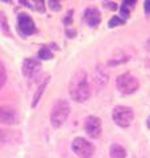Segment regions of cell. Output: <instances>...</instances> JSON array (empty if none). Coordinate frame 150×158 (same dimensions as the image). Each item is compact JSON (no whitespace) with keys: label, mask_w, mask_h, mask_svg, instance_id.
<instances>
[{"label":"cell","mask_w":150,"mask_h":158,"mask_svg":"<svg viewBox=\"0 0 150 158\" xmlns=\"http://www.w3.org/2000/svg\"><path fill=\"white\" fill-rule=\"evenodd\" d=\"M49 7L50 9H53V11H61V4L58 2H54V0H49Z\"/></svg>","instance_id":"20"},{"label":"cell","mask_w":150,"mask_h":158,"mask_svg":"<svg viewBox=\"0 0 150 158\" xmlns=\"http://www.w3.org/2000/svg\"><path fill=\"white\" fill-rule=\"evenodd\" d=\"M70 115V104L65 99H59L54 103L52 108V113H50V123L54 128H59L63 125V123L67 120Z\"/></svg>","instance_id":"2"},{"label":"cell","mask_w":150,"mask_h":158,"mask_svg":"<svg viewBox=\"0 0 150 158\" xmlns=\"http://www.w3.org/2000/svg\"><path fill=\"white\" fill-rule=\"evenodd\" d=\"M129 15H131V8H128L127 6L121 4V8H120V16H121V19L127 20L129 17Z\"/></svg>","instance_id":"19"},{"label":"cell","mask_w":150,"mask_h":158,"mask_svg":"<svg viewBox=\"0 0 150 158\" xmlns=\"http://www.w3.org/2000/svg\"><path fill=\"white\" fill-rule=\"evenodd\" d=\"M17 123V115L9 107H0V124L12 125Z\"/></svg>","instance_id":"9"},{"label":"cell","mask_w":150,"mask_h":158,"mask_svg":"<svg viewBox=\"0 0 150 158\" xmlns=\"http://www.w3.org/2000/svg\"><path fill=\"white\" fill-rule=\"evenodd\" d=\"M6 79H7V73H6V67L2 62H0V88L4 86L6 83Z\"/></svg>","instance_id":"17"},{"label":"cell","mask_w":150,"mask_h":158,"mask_svg":"<svg viewBox=\"0 0 150 158\" xmlns=\"http://www.w3.org/2000/svg\"><path fill=\"white\" fill-rule=\"evenodd\" d=\"M73 13H74L73 11H70V12L67 13V16L65 17L63 21H65V24H66V25H70V24L73 23Z\"/></svg>","instance_id":"21"},{"label":"cell","mask_w":150,"mask_h":158,"mask_svg":"<svg viewBox=\"0 0 150 158\" xmlns=\"http://www.w3.org/2000/svg\"><path fill=\"white\" fill-rule=\"evenodd\" d=\"M144 9H145V15H146V16H150V0H145Z\"/></svg>","instance_id":"24"},{"label":"cell","mask_w":150,"mask_h":158,"mask_svg":"<svg viewBox=\"0 0 150 158\" xmlns=\"http://www.w3.org/2000/svg\"><path fill=\"white\" fill-rule=\"evenodd\" d=\"M146 125H148V128L150 129V116L148 117V120H146Z\"/></svg>","instance_id":"28"},{"label":"cell","mask_w":150,"mask_h":158,"mask_svg":"<svg viewBox=\"0 0 150 158\" xmlns=\"http://www.w3.org/2000/svg\"><path fill=\"white\" fill-rule=\"evenodd\" d=\"M116 87L121 94L131 95V94H134L138 90L140 83H138V79L136 77H133L131 73H125V74H121V75L117 77Z\"/></svg>","instance_id":"4"},{"label":"cell","mask_w":150,"mask_h":158,"mask_svg":"<svg viewBox=\"0 0 150 158\" xmlns=\"http://www.w3.org/2000/svg\"><path fill=\"white\" fill-rule=\"evenodd\" d=\"M40 67H41V63H40L37 59H33V58L24 59V62H23V74H24V77L32 78L34 74L40 70Z\"/></svg>","instance_id":"8"},{"label":"cell","mask_w":150,"mask_h":158,"mask_svg":"<svg viewBox=\"0 0 150 158\" xmlns=\"http://www.w3.org/2000/svg\"><path fill=\"white\" fill-rule=\"evenodd\" d=\"M19 2H20V3H21V4H23V6H24V7H28L29 9H34V8H33V7L31 6V3H29V2H28V0H19Z\"/></svg>","instance_id":"26"},{"label":"cell","mask_w":150,"mask_h":158,"mask_svg":"<svg viewBox=\"0 0 150 158\" xmlns=\"http://www.w3.org/2000/svg\"><path fill=\"white\" fill-rule=\"evenodd\" d=\"M0 25H2V31L7 34V36L11 37V32H9V27H8V21L7 17L3 12H0Z\"/></svg>","instance_id":"14"},{"label":"cell","mask_w":150,"mask_h":158,"mask_svg":"<svg viewBox=\"0 0 150 158\" xmlns=\"http://www.w3.org/2000/svg\"><path fill=\"white\" fill-rule=\"evenodd\" d=\"M32 2L34 3V6H36V8L38 12L44 13L45 12V8H46V6H45V0H32Z\"/></svg>","instance_id":"18"},{"label":"cell","mask_w":150,"mask_h":158,"mask_svg":"<svg viewBox=\"0 0 150 158\" xmlns=\"http://www.w3.org/2000/svg\"><path fill=\"white\" fill-rule=\"evenodd\" d=\"M48 82H49V78H46V79H45V81L41 83V86H40V87L37 88V92L34 94L33 103H32V106H33V107H36V106H37V103H38V100H40V98H41V94L44 92L45 87H46V85H48Z\"/></svg>","instance_id":"13"},{"label":"cell","mask_w":150,"mask_h":158,"mask_svg":"<svg viewBox=\"0 0 150 158\" xmlns=\"http://www.w3.org/2000/svg\"><path fill=\"white\" fill-rule=\"evenodd\" d=\"M54 2H58V0H54Z\"/></svg>","instance_id":"31"},{"label":"cell","mask_w":150,"mask_h":158,"mask_svg":"<svg viewBox=\"0 0 150 158\" xmlns=\"http://www.w3.org/2000/svg\"><path fill=\"white\" fill-rule=\"evenodd\" d=\"M84 19H86V23L90 27H98L100 21H102V16H100V11L98 8H87L86 12H84Z\"/></svg>","instance_id":"10"},{"label":"cell","mask_w":150,"mask_h":158,"mask_svg":"<svg viewBox=\"0 0 150 158\" xmlns=\"http://www.w3.org/2000/svg\"><path fill=\"white\" fill-rule=\"evenodd\" d=\"M112 118L115 124L120 128H128L132 124L134 118V112L131 107L127 106H116L113 108L112 112Z\"/></svg>","instance_id":"3"},{"label":"cell","mask_w":150,"mask_h":158,"mask_svg":"<svg viewBox=\"0 0 150 158\" xmlns=\"http://www.w3.org/2000/svg\"><path fill=\"white\" fill-rule=\"evenodd\" d=\"M107 82H108V75H107V73H104V70L102 67L98 69L96 73H95V77H94V83H95V86H96L98 88H103L104 86L107 85Z\"/></svg>","instance_id":"11"},{"label":"cell","mask_w":150,"mask_h":158,"mask_svg":"<svg viewBox=\"0 0 150 158\" xmlns=\"http://www.w3.org/2000/svg\"><path fill=\"white\" fill-rule=\"evenodd\" d=\"M2 2H4V3H12V0H2Z\"/></svg>","instance_id":"29"},{"label":"cell","mask_w":150,"mask_h":158,"mask_svg":"<svg viewBox=\"0 0 150 158\" xmlns=\"http://www.w3.org/2000/svg\"><path fill=\"white\" fill-rule=\"evenodd\" d=\"M124 24H125V20H123L120 16H113L108 21V27L109 28H115V27H117V25H124Z\"/></svg>","instance_id":"15"},{"label":"cell","mask_w":150,"mask_h":158,"mask_svg":"<svg viewBox=\"0 0 150 158\" xmlns=\"http://www.w3.org/2000/svg\"><path fill=\"white\" fill-rule=\"evenodd\" d=\"M69 92L73 100L78 102V103H83L91 95L90 91V85L87 81V74L83 70L77 71L73 75L71 81L69 85Z\"/></svg>","instance_id":"1"},{"label":"cell","mask_w":150,"mask_h":158,"mask_svg":"<svg viewBox=\"0 0 150 158\" xmlns=\"http://www.w3.org/2000/svg\"><path fill=\"white\" fill-rule=\"evenodd\" d=\"M17 29L23 37H28L37 32L36 24L28 13H20L17 16Z\"/></svg>","instance_id":"6"},{"label":"cell","mask_w":150,"mask_h":158,"mask_svg":"<svg viewBox=\"0 0 150 158\" xmlns=\"http://www.w3.org/2000/svg\"><path fill=\"white\" fill-rule=\"evenodd\" d=\"M109 157L111 158H125L127 157V150H125V148L121 145L113 144L109 148Z\"/></svg>","instance_id":"12"},{"label":"cell","mask_w":150,"mask_h":158,"mask_svg":"<svg viewBox=\"0 0 150 158\" xmlns=\"http://www.w3.org/2000/svg\"><path fill=\"white\" fill-rule=\"evenodd\" d=\"M74 34H75L74 31H69V29H67V36H74Z\"/></svg>","instance_id":"27"},{"label":"cell","mask_w":150,"mask_h":158,"mask_svg":"<svg viewBox=\"0 0 150 158\" xmlns=\"http://www.w3.org/2000/svg\"><path fill=\"white\" fill-rule=\"evenodd\" d=\"M84 129L86 133L92 137V138H99L102 135V120L96 116H88L86 117V121H84Z\"/></svg>","instance_id":"7"},{"label":"cell","mask_w":150,"mask_h":158,"mask_svg":"<svg viewBox=\"0 0 150 158\" xmlns=\"http://www.w3.org/2000/svg\"><path fill=\"white\" fill-rule=\"evenodd\" d=\"M104 4H107V8L109 9H112V11H115V9H117V4L116 3H113V2H104Z\"/></svg>","instance_id":"25"},{"label":"cell","mask_w":150,"mask_h":158,"mask_svg":"<svg viewBox=\"0 0 150 158\" xmlns=\"http://www.w3.org/2000/svg\"><path fill=\"white\" fill-rule=\"evenodd\" d=\"M6 140H7V135H6V132L0 129V146H3L4 144H6Z\"/></svg>","instance_id":"23"},{"label":"cell","mask_w":150,"mask_h":158,"mask_svg":"<svg viewBox=\"0 0 150 158\" xmlns=\"http://www.w3.org/2000/svg\"><path fill=\"white\" fill-rule=\"evenodd\" d=\"M71 148H73L74 153L79 158H91L95 153V146L88 140H86V138H83V137L74 138Z\"/></svg>","instance_id":"5"},{"label":"cell","mask_w":150,"mask_h":158,"mask_svg":"<svg viewBox=\"0 0 150 158\" xmlns=\"http://www.w3.org/2000/svg\"><path fill=\"white\" fill-rule=\"evenodd\" d=\"M136 3H137V0H124L123 2L124 6H127L128 8H133L134 6H136Z\"/></svg>","instance_id":"22"},{"label":"cell","mask_w":150,"mask_h":158,"mask_svg":"<svg viewBox=\"0 0 150 158\" xmlns=\"http://www.w3.org/2000/svg\"><path fill=\"white\" fill-rule=\"evenodd\" d=\"M148 48L150 49V40H149V42H148Z\"/></svg>","instance_id":"30"},{"label":"cell","mask_w":150,"mask_h":158,"mask_svg":"<svg viewBox=\"0 0 150 158\" xmlns=\"http://www.w3.org/2000/svg\"><path fill=\"white\" fill-rule=\"evenodd\" d=\"M38 58L41 59H52L53 58V53L49 48H42L41 50L38 52Z\"/></svg>","instance_id":"16"}]
</instances>
